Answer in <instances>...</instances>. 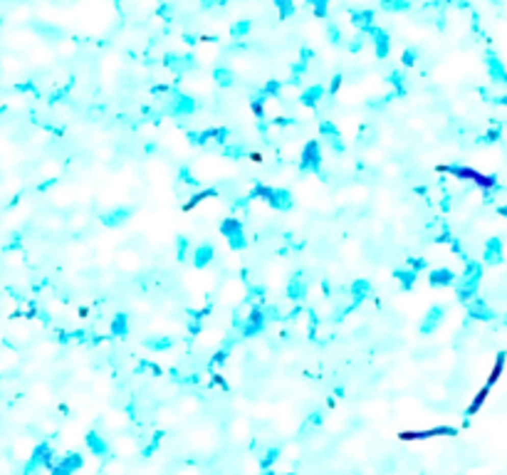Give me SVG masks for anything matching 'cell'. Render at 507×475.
Here are the masks:
<instances>
[{
  "label": "cell",
  "instance_id": "cell-1",
  "mask_svg": "<svg viewBox=\"0 0 507 475\" xmlns=\"http://www.w3.org/2000/svg\"><path fill=\"white\" fill-rule=\"evenodd\" d=\"M438 171H441V173H450V176H458V179H463V181H473V183H477L485 193H490L492 188L497 186V179H495V176H485V173L475 171L470 166H438Z\"/></svg>",
  "mask_w": 507,
  "mask_h": 475
},
{
  "label": "cell",
  "instance_id": "cell-2",
  "mask_svg": "<svg viewBox=\"0 0 507 475\" xmlns=\"http://www.w3.org/2000/svg\"><path fill=\"white\" fill-rule=\"evenodd\" d=\"M252 196L265 198V201H267L272 208H277V211H290V208H292V196H290L287 191H282V188L255 186V188H252Z\"/></svg>",
  "mask_w": 507,
  "mask_h": 475
},
{
  "label": "cell",
  "instance_id": "cell-3",
  "mask_svg": "<svg viewBox=\"0 0 507 475\" xmlns=\"http://www.w3.org/2000/svg\"><path fill=\"white\" fill-rule=\"evenodd\" d=\"M42 465H45V468H52V465H55V453H52L49 443H40V445L33 451V458L28 460V465H25V475H35Z\"/></svg>",
  "mask_w": 507,
  "mask_h": 475
},
{
  "label": "cell",
  "instance_id": "cell-4",
  "mask_svg": "<svg viewBox=\"0 0 507 475\" xmlns=\"http://www.w3.org/2000/svg\"><path fill=\"white\" fill-rule=\"evenodd\" d=\"M220 233L228 238V243L233 250H243L247 245L245 235H243V223L238 220V218H225L223 223H220Z\"/></svg>",
  "mask_w": 507,
  "mask_h": 475
},
{
  "label": "cell",
  "instance_id": "cell-5",
  "mask_svg": "<svg viewBox=\"0 0 507 475\" xmlns=\"http://www.w3.org/2000/svg\"><path fill=\"white\" fill-rule=\"evenodd\" d=\"M480 275H483V267H480L477 262H470V265H468V270H465V282L458 287V297L463 299V302H468V299L475 295L477 282H480Z\"/></svg>",
  "mask_w": 507,
  "mask_h": 475
},
{
  "label": "cell",
  "instance_id": "cell-6",
  "mask_svg": "<svg viewBox=\"0 0 507 475\" xmlns=\"http://www.w3.org/2000/svg\"><path fill=\"white\" fill-rule=\"evenodd\" d=\"M82 463L84 460L80 453H67L60 463H55V465L49 468V475H74V470L82 468Z\"/></svg>",
  "mask_w": 507,
  "mask_h": 475
},
{
  "label": "cell",
  "instance_id": "cell-7",
  "mask_svg": "<svg viewBox=\"0 0 507 475\" xmlns=\"http://www.w3.org/2000/svg\"><path fill=\"white\" fill-rule=\"evenodd\" d=\"M319 161H322V156H319V144L317 141H310L305 151H302V171H314V173H319Z\"/></svg>",
  "mask_w": 507,
  "mask_h": 475
},
{
  "label": "cell",
  "instance_id": "cell-8",
  "mask_svg": "<svg viewBox=\"0 0 507 475\" xmlns=\"http://www.w3.org/2000/svg\"><path fill=\"white\" fill-rule=\"evenodd\" d=\"M443 314H445V310H443L441 305L430 307V310H428V314H425V319L421 322V334H430V332H436V327L441 324Z\"/></svg>",
  "mask_w": 507,
  "mask_h": 475
},
{
  "label": "cell",
  "instance_id": "cell-9",
  "mask_svg": "<svg viewBox=\"0 0 507 475\" xmlns=\"http://www.w3.org/2000/svg\"><path fill=\"white\" fill-rule=\"evenodd\" d=\"M262 322H265L262 310H252L250 312V317H247L245 327H243V337H255V334L262 329Z\"/></svg>",
  "mask_w": 507,
  "mask_h": 475
},
{
  "label": "cell",
  "instance_id": "cell-10",
  "mask_svg": "<svg viewBox=\"0 0 507 475\" xmlns=\"http://www.w3.org/2000/svg\"><path fill=\"white\" fill-rule=\"evenodd\" d=\"M87 445H89V451L94 453V456H99V458H107L109 456V445H107V441L99 436V433H87Z\"/></svg>",
  "mask_w": 507,
  "mask_h": 475
},
{
  "label": "cell",
  "instance_id": "cell-11",
  "mask_svg": "<svg viewBox=\"0 0 507 475\" xmlns=\"http://www.w3.org/2000/svg\"><path fill=\"white\" fill-rule=\"evenodd\" d=\"M213 255H215L213 245L211 243H203V245H198L196 253H193V265H196V267H206V265L213 260Z\"/></svg>",
  "mask_w": 507,
  "mask_h": 475
},
{
  "label": "cell",
  "instance_id": "cell-12",
  "mask_svg": "<svg viewBox=\"0 0 507 475\" xmlns=\"http://www.w3.org/2000/svg\"><path fill=\"white\" fill-rule=\"evenodd\" d=\"M131 215V208H114V211H109V213L102 215V220H104V226H121L126 218Z\"/></svg>",
  "mask_w": 507,
  "mask_h": 475
},
{
  "label": "cell",
  "instance_id": "cell-13",
  "mask_svg": "<svg viewBox=\"0 0 507 475\" xmlns=\"http://www.w3.org/2000/svg\"><path fill=\"white\" fill-rule=\"evenodd\" d=\"M208 139H215V141H228V129H208L203 134H191V141L196 144H203Z\"/></svg>",
  "mask_w": 507,
  "mask_h": 475
},
{
  "label": "cell",
  "instance_id": "cell-14",
  "mask_svg": "<svg viewBox=\"0 0 507 475\" xmlns=\"http://www.w3.org/2000/svg\"><path fill=\"white\" fill-rule=\"evenodd\" d=\"M485 260L490 262V265H497V262L502 260V243H500V238H490V243L485 247Z\"/></svg>",
  "mask_w": 507,
  "mask_h": 475
},
{
  "label": "cell",
  "instance_id": "cell-15",
  "mask_svg": "<svg viewBox=\"0 0 507 475\" xmlns=\"http://www.w3.org/2000/svg\"><path fill=\"white\" fill-rule=\"evenodd\" d=\"M322 134L329 136V144L337 148V151H344V144H342V139H339V131H337V127H334L332 121H324V124H322Z\"/></svg>",
  "mask_w": 507,
  "mask_h": 475
},
{
  "label": "cell",
  "instance_id": "cell-16",
  "mask_svg": "<svg viewBox=\"0 0 507 475\" xmlns=\"http://www.w3.org/2000/svg\"><path fill=\"white\" fill-rule=\"evenodd\" d=\"M430 285H441V287H445V285H450L453 280H455V275L450 272V270H430Z\"/></svg>",
  "mask_w": 507,
  "mask_h": 475
},
{
  "label": "cell",
  "instance_id": "cell-17",
  "mask_svg": "<svg viewBox=\"0 0 507 475\" xmlns=\"http://www.w3.org/2000/svg\"><path fill=\"white\" fill-rule=\"evenodd\" d=\"M287 295L292 297V299H302V297L307 295V285L302 282V278H299V275H295V278H292L290 287H287Z\"/></svg>",
  "mask_w": 507,
  "mask_h": 475
},
{
  "label": "cell",
  "instance_id": "cell-18",
  "mask_svg": "<svg viewBox=\"0 0 507 475\" xmlns=\"http://www.w3.org/2000/svg\"><path fill=\"white\" fill-rule=\"evenodd\" d=\"M126 332H129V319H126V314H116L114 322H112V334H114V337H126Z\"/></svg>",
  "mask_w": 507,
  "mask_h": 475
},
{
  "label": "cell",
  "instance_id": "cell-19",
  "mask_svg": "<svg viewBox=\"0 0 507 475\" xmlns=\"http://www.w3.org/2000/svg\"><path fill=\"white\" fill-rule=\"evenodd\" d=\"M470 317H475V319H492V312L485 307L483 299H475L470 305Z\"/></svg>",
  "mask_w": 507,
  "mask_h": 475
},
{
  "label": "cell",
  "instance_id": "cell-20",
  "mask_svg": "<svg viewBox=\"0 0 507 475\" xmlns=\"http://www.w3.org/2000/svg\"><path fill=\"white\" fill-rule=\"evenodd\" d=\"M351 292H354L357 302H359V299L366 297V292H371V282H369V280H357V282L351 285Z\"/></svg>",
  "mask_w": 507,
  "mask_h": 475
},
{
  "label": "cell",
  "instance_id": "cell-21",
  "mask_svg": "<svg viewBox=\"0 0 507 475\" xmlns=\"http://www.w3.org/2000/svg\"><path fill=\"white\" fill-rule=\"evenodd\" d=\"M488 393H490V386H483V389H480V393L475 396V401L470 404V406H468V416H475V413H477V409H480V406L485 404Z\"/></svg>",
  "mask_w": 507,
  "mask_h": 475
},
{
  "label": "cell",
  "instance_id": "cell-22",
  "mask_svg": "<svg viewBox=\"0 0 507 475\" xmlns=\"http://www.w3.org/2000/svg\"><path fill=\"white\" fill-rule=\"evenodd\" d=\"M396 278H398V282H401L403 290H411L413 282H416V272H413V270H396Z\"/></svg>",
  "mask_w": 507,
  "mask_h": 475
},
{
  "label": "cell",
  "instance_id": "cell-23",
  "mask_svg": "<svg viewBox=\"0 0 507 475\" xmlns=\"http://www.w3.org/2000/svg\"><path fill=\"white\" fill-rule=\"evenodd\" d=\"M502 369H505V354H500V357H497V361H495V366H492V371H490V377H488V384H485V386H492V384L500 379Z\"/></svg>",
  "mask_w": 507,
  "mask_h": 475
},
{
  "label": "cell",
  "instance_id": "cell-24",
  "mask_svg": "<svg viewBox=\"0 0 507 475\" xmlns=\"http://www.w3.org/2000/svg\"><path fill=\"white\" fill-rule=\"evenodd\" d=\"M193 99H188V97H179V102H176V114H188V112H193Z\"/></svg>",
  "mask_w": 507,
  "mask_h": 475
},
{
  "label": "cell",
  "instance_id": "cell-25",
  "mask_svg": "<svg viewBox=\"0 0 507 475\" xmlns=\"http://www.w3.org/2000/svg\"><path fill=\"white\" fill-rule=\"evenodd\" d=\"M376 35V55L378 57H386L389 55V37L384 33H374Z\"/></svg>",
  "mask_w": 507,
  "mask_h": 475
},
{
  "label": "cell",
  "instance_id": "cell-26",
  "mask_svg": "<svg viewBox=\"0 0 507 475\" xmlns=\"http://www.w3.org/2000/svg\"><path fill=\"white\" fill-rule=\"evenodd\" d=\"M319 97H322V87H312V89H307V92L302 94V102H305L307 107H312Z\"/></svg>",
  "mask_w": 507,
  "mask_h": 475
},
{
  "label": "cell",
  "instance_id": "cell-27",
  "mask_svg": "<svg viewBox=\"0 0 507 475\" xmlns=\"http://www.w3.org/2000/svg\"><path fill=\"white\" fill-rule=\"evenodd\" d=\"M144 344H146L148 349H168L173 342H171V339H146Z\"/></svg>",
  "mask_w": 507,
  "mask_h": 475
},
{
  "label": "cell",
  "instance_id": "cell-28",
  "mask_svg": "<svg viewBox=\"0 0 507 475\" xmlns=\"http://www.w3.org/2000/svg\"><path fill=\"white\" fill-rule=\"evenodd\" d=\"M275 5L280 8V15L282 17H287L292 10H295V8H292V0H275Z\"/></svg>",
  "mask_w": 507,
  "mask_h": 475
},
{
  "label": "cell",
  "instance_id": "cell-29",
  "mask_svg": "<svg viewBox=\"0 0 507 475\" xmlns=\"http://www.w3.org/2000/svg\"><path fill=\"white\" fill-rule=\"evenodd\" d=\"M310 5L314 8L317 17H324V13H327V0H310Z\"/></svg>",
  "mask_w": 507,
  "mask_h": 475
},
{
  "label": "cell",
  "instance_id": "cell-30",
  "mask_svg": "<svg viewBox=\"0 0 507 475\" xmlns=\"http://www.w3.org/2000/svg\"><path fill=\"white\" fill-rule=\"evenodd\" d=\"M277 453H280L277 448H272V451H267V456H265V460H262V465H265V468H270V465H272V463H275V460H277Z\"/></svg>",
  "mask_w": 507,
  "mask_h": 475
},
{
  "label": "cell",
  "instance_id": "cell-31",
  "mask_svg": "<svg viewBox=\"0 0 507 475\" xmlns=\"http://www.w3.org/2000/svg\"><path fill=\"white\" fill-rule=\"evenodd\" d=\"M186 250H188V240L179 238V260H186Z\"/></svg>",
  "mask_w": 507,
  "mask_h": 475
},
{
  "label": "cell",
  "instance_id": "cell-32",
  "mask_svg": "<svg viewBox=\"0 0 507 475\" xmlns=\"http://www.w3.org/2000/svg\"><path fill=\"white\" fill-rule=\"evenodd\" d=\"M409 267L416 272V270H423L425 267V260H418V258H409Z\"/></svg>",
  "mask_w": 507,
  "mask_h": 475
},
{
  "label": "cell",
  "instance_id": "cell-33",
  "mask_svg": "<svg viewBox=\"0 0 507 475\" xmlns=\"http://www.w3.org/2000/svg\"><path fill=\"white\" fill-rule=\"evenodd\" d=\"M280 92V82H267L265 84V94H277Z\"/></svg>",
  "mask_w": 507,
  "mask_h": 475
},
{
  "label": "cell",
  "instance_id": "cell-34",
  "mask_svg": "<svg viewBox=\"0 0 507 475\" xmlns=\"http://www.w3.org/2000/svg\"><path fill=\"white\" fill-rule=\"evenodd\" d=\"M252 112H255L258 116H262V97L252 99Z\"/></svg>",
  "mask_w": 507,
  "mask_h": 475
},
{
  "label": "cell",
  "instance_id": "cell-35",
  "mask_svg": "<svg viewBox=\"0 0 507 475\" xmlns=\"http://www.w3.org/2000/svg\"><path fill=\"white\" fill-rule=\"evenodd\" d=\"M225 357H228V349H223V352H218V354H215V359L211 361V366H213V364H223V361H225Z\"/></svg>",
  "mask_w": 507,
  "mask_h": 475
},
{
  "label": "cell",
  "instance_id": "cell-36",
  "mask_svg": "<svg viewBox=\"0 0 507 475\" xmlns=\"http://www.w3.org/2000/svg\"><path fill=\"white\" fill-rule=\"evenodd\" d=\"M243 151H245L243 146H230V148H225V154H228V156H243Z\"/></svg>",
  "mask_w": 507,
  "mask_h": 475
},
{
  "label": "cell",
  "instance_id": "cell-37",
  "mask_svg": "<svg viewBox=\"0 0 507 475\" xmlns=\"http://www.w3.org/2000/svg\"><path fill=\"white\" fill-rule=\"evenodd\" d=\"M181 179L186 181V183H193V186H196V179H191V173H188V168H181Z\"/></svg>",
  "mask_w": 507,
  "mask_h": 475
},
{
  "label": "cell",
  "instance_id": "cell-38",
  "mask_svg": "<svg viewBox=\"0 0 507 475\" xmlns=\"http://www.w3.org/2000/svg\"><path fill=\"white\" fill-rule=\"evenodd\" d=\"M354 17H357V22H369V20H371V13H369V10H366V13H357Z\"/></svg>",
  "mask_w": 507,
  "mask_h": 475
},
{
  "label": "cell",
  "instance_id": "cell-39",
  "mask_svg": "<svg viewBox=\"0 0 507 475\" xmlns=\"http://www.w3.org/2000/svg\"><path fill=\"white\" fill-rule=\"evenodd\" d=\"M218 77H220V84H230V82H233L228 72H218Z\"/></svg>",
  "mask_w": 507,
  "mask_h": 475
},
{
  "label": "cell",
  "instance_id": "cell-40",
  "mask_svg": "<svg viewBox=\"0 0 507 475\" xmlns=\"http://www.w3.org/2000/svg\"><path fill=\"white\" fill-rule=\"evenodd\" d=\"M339 84H342V77H334V82H332V87H329V92L334 94V92L339 89Z\"/></svg>",
  "mask_w": 507,
  "mask_h": 475
},
{
  "label": "cell",
  "instance_id": "cell-41",
  "mask_svg": "<svg viewBox=\"0 0 507 475\" xmlns=\"http://www.w3.org/2000/svg\"><path fill=\"white\" fill-rule=\"evenodd\" d=\"M245 30H247V22H243V25H238V28H235V33H238V35H243Z\"/></svg>",
  "mask_w": 507,
  "mask_h": 475
},
{
  "label": "cell",
  "instance_id": "cell-42",
  "mask_svg": "<svg viewBox=\"0 0 507 475\" xmlns=\"http://www.w3.org/2000/svg\"><path fill=\"white\" fill-rule=\"evenodd\" d=\"M403 62H406V65H413V55H411V52L403 55Z\"/></svg>",
  "mask_w": 507,
  "mask_h": 475
},
{
  "label": "cell",
  "instance_id": "cell-43",
  "mask_svg": "<svg viewBox=\"0 0 507 475\" xmlns=\"http://www.w3.org/2000/svg\"><path fill=\"white\" fill-rule=\"evenodd\" d=\"M500 213H502V215H507V208H500Z\"/></svg>",
  "mask_w": 507,
  "mask_h": 475
},
{
  "label": "cell",
  "instance_id": "cell-44",
  "mask_svg": "<svg viewBox=\"0 0 507 475\" xmlns=\"http://www.w3.org/2000/svg\"><path fill=\"white\" fill-rule=\"evenodd\" d=\"M265 475H275V473H265Z\"/></svg>",
  "mask_w": 507,
  "mask_h": 475
}]
</instances>
